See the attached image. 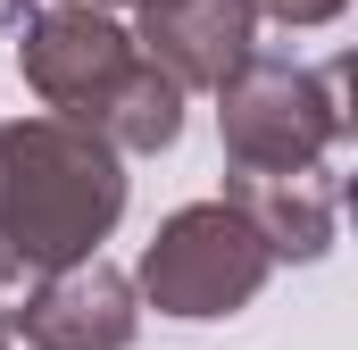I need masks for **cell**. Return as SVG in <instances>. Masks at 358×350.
I'll return each mask as SVG.
<instances>
[{
	"mask_svg": "<svg viewBox=\"0 0 358 350\" xmlns=\"http://www.w3.org/2000/svg\"><path fill=\"white\" fill-rule=\"evenodd\" d=\"M134 8V50L192 100L217 92L250 50H259V8L250 0H125Z\"/></svg>",
	"mask_w": 358,
	"mask_h": 350,
	"instance_id": "cell-5",
	"label": "cell"
},
{
	"mask_svg": "<svg viewBox=\"0 0 358 350\" xmlns=\"http://www.w3.org/2000/svg\"><path fill=\"white\" fill-rule=\"evenodd\" d=\"M267 242L225 209V200H192L176 217H159V234L142 242L134 267V300H150L159 317H192V326H217V317H242L259 292H267Z\"/></svg>",
	"mask_w": 358,
	"mask_h": 350,
	"instance_id": "cell-3",
	"label": "cell"
},
{
	"mask_svg": "<svg viewBox=\"0 0 358 350\" xmlns=\"http://www.w3.org/2000/svg\"><path fill=\"white\" fill-rule=\"evenodd\" d=\"M142 334V300H134V275L108 259H84L50 284L25 292V309L8 317V342L17 350H125Z\"/></svg>",
	"mask_w": 358,
	"mask_h": 350,
	"instance_id": "cell-6",
	"label": "cell"
},
{
	"mask_svg": "<svg viewBox=\"0 0 358 350\" xmlns=\"http://www.w3.org/2000/svg\"><path fill=\"white\" fill-rule=\"evenodd\" d=\"M259 242H267V259L283 267H308L334 251V225H342V175L334 167H300V175H225V192H217Z\"/></svg>",
	"mask_w": 358,
	"mask_h": 350,
	"instance_id": "cell-7",
	"label": "cell"
},
{
	"mask_svg": "<svg viewBox=\"0 0 358 350\" xmlns=\"http://www.w3.org/2000/svg\"><path fill=\"white\" fill-rule=\"evenodd\" d=\"M0 25L17 34V76L50 117L100 125L108 92L134 76V34L100 8H59V0H0Z\"/></svg>",
	"mask_w": 358,
	"mask_h": 350,
	"instance_id": "cell-4",
	"label": "cell"
},
{
	"mask_svg": "<svg viewBox=\"0 0 358 350\" xmlns=\"http://www.w3.org/2000/svg\"><path fill=\"white\" fill-rule=\"evenodd\" d=\"M0 350H17V342H8V326H0Z\"/></svg>",
	"mask_w": 358,
	"mask_h": 350,
	"instance_id": "cell-10",
	"label": "cell"
},
{
	"mask_svg": "<svg viewBox=\"0 0 358 350\" xmlns=\"http://www.w3.org/2000/svg\"><path fill=\"white\" fill-rule=\"evenodd\" d=\"M59 8H100V17H108V8H125V0H59Z\"/></svg>",
	"mask_w": 358,
	"mask_h": 350,
	"instance_id": "cell-9",
	"label": "cell"
},
{
	"mask_svg": "<svg viewBox=\"0 0 358 350\" xmlns=\"http://www.w3.org/2000/svg\"><path fill=\"white\" fill-rule=\"evenodd\" d=\"M259 25H283V34H308V25H334L350 0H250Z\"/></svg>",
	"mask_w": 358,
	"mask_h": 350,
	"instance_id": "cell-8",
	"label": "cell"
},
{
	"mask_svg": "<svg viewBox=\"0 0 358 350\" xmlns=\"http://www.w3.org/2000/svg\"><path fill=\"white\" fill-rule=\"evenodd\" d=\"M350 59H325V67H300V59H275L250 50L225 84H217V142H225V175H300L325 167L350 134Z\"/></svg>",
	"mask_w": 358,
	"mask_h": 350,
	"instance_id": "cell-2",
	"label": "cell"
},
{
	"mask_svg": "<svg viewBox=\"0 0 358 350\" xmlns=\"http://www.w3.org/2000/svg\"><path fill=\"white\" fill-rule=\"evenodd\" d=\"M125 192L134 175L92 125L50 108L0 117V251L34 284L100 259V242L125 217Z\"/></svg>",
	"mask_w": 358,
	"mask_h": 350,
	"instance_id": "cell-1",
	"label": "cell"
}]
</instances>
